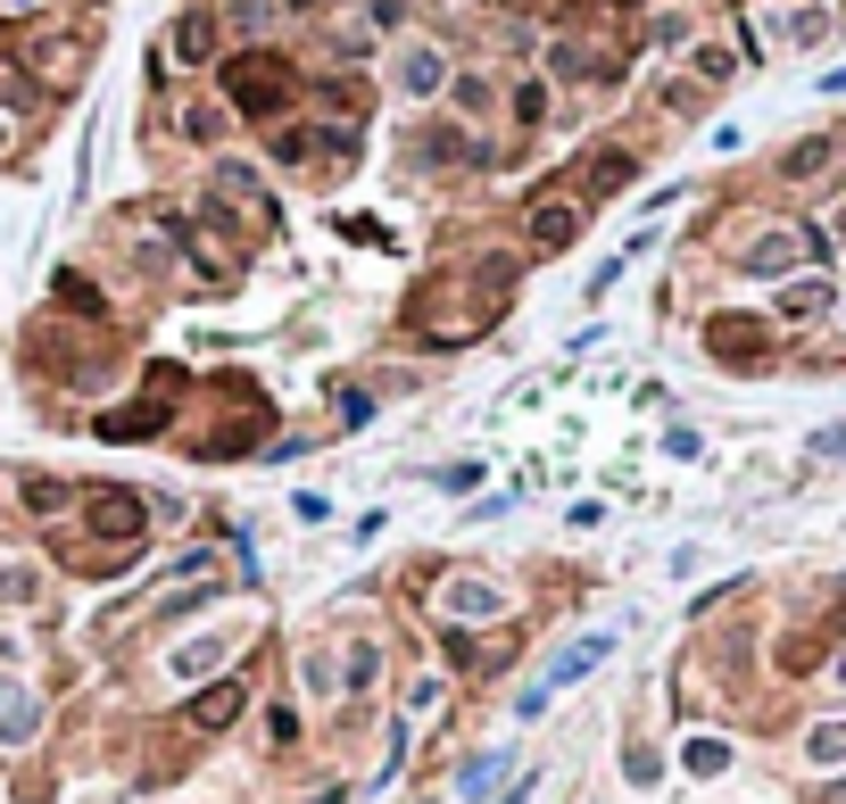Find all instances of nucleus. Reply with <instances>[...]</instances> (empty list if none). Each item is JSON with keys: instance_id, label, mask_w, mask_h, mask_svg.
<instances>
[{"instance_id": "obj_1", "label": "nucleus", "mask_w": 846, "mask_h": 804, "mask_svg": "<svg viewBox=\"0 0 846 804\" xmlns=\"http://www.w3.org/2000/svg\"><path fill=\"white\" fill-rule=\"evenodd\" d=\"M225 92L241 116H282L291 92H300V76H291L282 50H241V58H225Z\"/></svg>"}, {"instance_id": "obj_2", "label": "nucleus", "mask_w": 846, "mask_h": 804, "mask_svg": "<svg viewBox=\"0 0 846 804\" xmlns=\"http://www.w3.org/2000/svg\"><path fill=\"white\" fill-rule=\"evenodd\" d=\"M83 498V531H92V540H109V547H142V531H150V506L133 498L125 482H92V489H76Z\"/></svg>"}, {"instance_id": "obj_3", "label": "nucleus", "mask_w": 846, "mask_h": 804, "mask_svg": "<svg viewBox=\"0 0 846 804\" xmlns=\"http://www.w3.org/2000/svg\"><path fill=\"white\" fill-rule=\"evenodd\" d=\"M598 655H614V638H573V647H564L556 655V664H548V680H531V689H523V722H531V713H548V697H556V689H573V680H582L589 672V664H598Z\"/></svg>"}, {"instance_id": "obj_4", "label": "nucleus", "mask_w": 846, "mask_h": 804, "mask_svg": "<svg viewBox=\"0 0 846 804\" xmlns=\"http://www.w3.org/2000/svg\"><path fill=\"white\" fill-rule=\"evenodd\" d=\"M174 423V398H142V407H109L100 415V440H158Z\"/></svg>"}, {"instance_id": "obj_5", "label": "nucleus", "mask_w": 846, "mask_h": 804, "mask_svg": "<svg viewBox=\"0 0 846 804\" xmlns=\"http://www.w3.org/2000/svg\"><path fill=\"white\" fill-rule=\"evenodd\" d=\"M241 705H249V689H241V680H216V689H200V697L183 705V722H191V729H225Z\"/></svg>"}, {"instance_id": "obj_6", "label": "nucleus", "mask_w": 846, "mask_h": 804, "mask_svg": "<svg viewBox=\"0 0 846 804\" xmlns=\"http://www.w3.org/2000/svg\"><path fill=\"white\" fill-rule=\"evenodd\" d=\"M706 340H714V356H731V365H755V356H764V332H755V316H722Z\"/></svg>"}, {"instance_id": "obj_7", "label": "nucleus", "mask_w": 846, "mask_h": 804, "mask_svg": "<svg viewBox=\"0 0 846 804\" xmlns=\"http://www.w3.org/2000/svg\"><path fill=\"white\" fill-rule=\"evenodd\" d=\"M582 233V207H531V249H564Z\"/></svg>"}, {"instance_id": "obj_8", "label": "nucleus", "mask_w": 846, "mask_h": 804, "mask_svg": "<svg viewBox=\"0 0 846 804\" xmlns=\"http://www.w3.org/2000/svg\"><path fill=\"white\" fill-rule=\"evenodd\" d=\"M797 258V241H789V233H764V241H755L747 249V258H738V265H747V274H780V265H789Z\"/></svg>"}, {"instance_id": "obj_9", "label": "nucleus", "mask_w": 846, "mask_h": 804, "mask_svg": "<svg viewBox=\"0 0 846 804\" xmlns=\"http://www.w3.org/2000/svg\"><path fill=\"white\" fill-rule=\"evenodd\" d=\"M0 713H9V722H0L9 738H34V705H25V689H18V680H0Z\"/></svg>"}, {"instance_id": "obj_10", "label": "nucleus", "mask_w": 846, "mask_h": 804, "mask_svg": "<svg viewBox=\"0 0 846 804\" xmlns=\"http://www.w3.org/2000/svg\"><path fill=\"white\" fill-rule=\"evenodd\" d=\"M456 614H498V605H507V598H498V589H489V580H456Z\"/></svg>"}, {"instance_id": "obj_11", "label": "nucleus", "mask_w": 846, "mask_h": 804, "mask_svg": "<svg viewBox=\"0 0 846 804\" xmlns=\"http://www.w3.org/2000/svg\"><path fill=\"white\" fill-rule=\"evenodd\" d=\"M50 291H58V307H76V316H100V291H92L83 274H58Z\"/></svg>"}, {"instance_id": "obj_12", "label": "nucleus", "mask_w": 846, "mask_h": 804, "mask_svg": "<svg viewBox=\"0 0 846 804\" xmlns=\"http://www.w3.org/2000/svg\"><path fill=\"white\" fill-rule=\"evenodd\" d=\"M58 506H67V482L34 473V482H25V514H58Z\"/></svg>"}, {"instance_id": "obj_13", "label": "nucleus", "mask_w": 846, "mask_h": 804, "mask_svg": "<svg viewBox=\"0 0 846 804\" xmlns=\"http://www.w3.org/2000/svg\"><path fill=\"white\" fill-rule=\"evenodd\" d=\"M407 92H440V50H407Z\"/></svg>"}, {"instance_id": "obj_14", "label": "nucleus", "mask_w": 846, "mask_h": 804, "mask_svg": "<svg viewBox=\"0 0 846 804\" xmlns=\"http://www.w3.org/2000/svg\"><path fill=\"white\" fill-rule=\"evenodd\" d=\"M382 680V647H349V689H374Z\"/></svg>"}, {"instance_id": "obj_15", "label": "nucleus", "mask_w": 846, "mask_h": 804, "mask_svg": "<svg viewBox=\"0 0 846 804\" xmlns=\"http://www.w3.org/2000/svg\"><path fill=\"white\" fill-rule=\"evenodd\" d=\"M614 183H631V158H598V167H589V191H598V200H606V191H614Z\"/></svg>"}, {"instance_id": "obj_16", "label": "nucleus", "mask_w": 846, "mask_h": 804, "mask_svg": "<svg viewBox=\"0 0 846 804\" xmlns=\"http://www.w3.org/2000/svg\"><path fill=\"white\" fill-rule=\"evenodd\" d=\"M307 150H316V133H300V125H291V133H274V158H282V167H300Z\"/></svg>"}, {"instance_id": "obj_17", "label": "nucleus", "mask_w": 846, "mask_h": 804, "mask_svg": "<svg viewBox=\"0 0 846 804\" xmlns=\"http://www.w3.org/2000/svg\"><path fill=\"white\" fill-rule=\"evenodd\" d=\"M207 42H216V34H207V18H183V34H174V50H183V58H207Z\"/></svg>"}, {"instance_id": "obj_18", "label": "nucleus", "mask_w": 846, "mask_h": 804, "mask_svg": "<svg viewBox=\"0 0 846 804\" xmlns=\"http://www.w3.org/2000/svg\"><path fill=\"white\" fill-rule=\"evenodd\" d=\"M498 771H507V755H473L465 763V796H482V780H498Z\"/></svg>"}, {"instance_id": "obj_19", "label": "nucleus", "mask_w": 846, "mask_h": 804, "mask_svg": "<svg viewBox=\"0 0 846 804\" xmlns=\"http://www.w3.org/2000/svg\"><path fill=\"white\" fill-rule=\"evenodd\" d=\"M183 133H191V141H216V133H225V116H216V109H183Z\"/></svg>"}, {"instance_id": "obj_20", "label": "nucleus", "mask_w": 846, "mask_h": 804, "mask_svg": "<svg viewBox=\"0 0 846 804\" xmlns=\"http://www.w3.org/2000/svg\"><path fill=\"white\" fill-rule=\"evenodd\" d=\"M515 116H523V125H540V116H548V92H540V83H523V92H515Z\"/></svg>"}, {"instance_id": "obj_21", "label": "nucleus", "mask_w": 846, "mask_h": 804, "mask_svg": "<svg viewBox=\"0 0 846 804\" xmlns=\"http://www.w3.org/2000/svg\"><path fill=\"white\" fill-rule=\"evenodd\" d=\"M813 755H822V763H838V755H846V722H838V729H813Z\"/></svg>"}, {"instance_id": "obj_22", "label": "nucleus", "mask_w": 846, "mask_h": 804, "mask_svg": "<svg viewBox=\"0 0 846 804\" xmlns=\"http://www.w3.org/2000/svg\"><path fill=\"white\" fill-rule=\"evenodd\" d=\"M722 763H731V755H722L714 738H697V747H689V771H722Z\"/></svg>"}, {"instance_id": "obj_23", "label": "nucleus", "mask_w": 846, "mask_h": 804, "mask_svg": "<svg viewBox=\"0 0 846 804\" xmlns=\"http://www.w3.org/2000/svg\"><path fill=\"white\" fill-rule=\"evenodd\" d=\"M291 9H316V0H291Z\"/></svg>"}, {"instance_id": "obj_24", "label": "nucleus", "mask_w": 846, "mask_h": 804, "mask_svg": "<svg viewBox=\"0 0 846 804\" xmlns=\"http://www.w3.org/2000/svg\"><path fill=\"white\" fill-rule=\"evenodd\" d=\"M0 150H9V133H0Z\"/></svg>"}]
</instances>
